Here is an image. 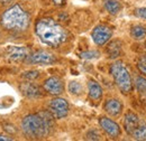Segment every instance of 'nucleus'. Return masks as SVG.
I'll list each match as a JSON object with an SVG mask.
<instances>
[{"instance_id":"obj_1","label":"nucleus","mask_w":146,"mask_h":141,"mask_svg":"<svg viewBox=\"0 0 146 141\" xmlns=\"http://www.w3.org/2000/svg\"><path fill=\"white\" fill-rule=\"evenodd\" d=\"M52 113L42 112L37 114H29L24 118L21 122V130L29 139H43L47 137L53 127Z\"/></svg>"},{"instance_id":"obj_2","label":"nucleus","mask_w":146,"mask_h":141,"mask_svg":"<svg viewBox=\"0 0 146 141\" xmlns=\"http://www.w3.org/2000/svg\"><path fill=\"white\" fill-rule=\"evenodd\" d=\"M35 30L38 38L44 44L52 47L60 46L68 38L66 30L52 18H43L38 20Z\"/></svg>"},{"instance_id":"obj_3","label":"nucleus","mask_w":146,"mask_h":141,"mask_svg":"<svg viewBox=\"0 0 146 141\" xmlns=\"http://www.w3.org/2000/svg\"><path fill=\"white\" fill-rule=\"evenodd\" d=\"M1 25L8 30L24 32L29 25V16L19 5H15L3 13Z\"/></svg>"},{"instance_id":"obj_4","label":"nucleus","mask_w":146,"mask_h":141,"mask_svg":"<svg viewBox=\"0 0 146 141\" xmlns=\"http://www.w3.org/2000/svg\"><path fill=\"white\" fill-rule=\"evenodd\" d=\"M110 73L120 92L124 94H129L133 90V81L125 64L120 61L115 62L110 67Z\"/></svg>"},{"instance_id":"obj_5","label":"nucleus","mask_w":146,"mask_h":141,"mask_svg":"<svg viewBox=\"0 0 146 141\" xmlns=\"http://www.w3.org/2000/svg\"><path fill=\"white\" fill-rule=\"evenodd\" d=\"M124 128L130 137L136 140H146V122L136 113L128 112L125 115Z\"/></svg>"},{"instance_id":"obj_6","label":"nucleus","mask_w":146,"mask_h":141,"mask_svg":"<svg viewBox=\"0 0 146 141\" xmlns=\"http://www.w3.org/2000/svg\"><path fill=\"white\" fill-rule=\"evenodd\" d=\"M48 107H50V112L52 113V115L55 119H63L69 113V103L66 100L62 98L53 99L50 102Z\"/></svg>"},{"instance_id":"obj_7","label":"nucleus","mask_w":146,"mask_h":141,"mask_svg":"<svg viewBox=\"0 0 146 141\" xmlns=\"http://www.w3.org/2000/svg\"><path fill=\"white\" fill-rule=\"evenodd\" d=\"M92 39L96 45L104 46L106 43H108L112 36V30L106 25H98L92 30Z\"/></svg>"},{"instance_id":"obj_8","label":"nucleus","mask_w":146,"mask_h":141,"mask_svg":"<svg viewBox=\"0 0 146 141\" xmlns=\"http://www.w3.org/2000/svg\"><path fill=\"white\" fill-rule=\"evenodd\" d=\"M99 124L102 128V130L111 138H118L121 133V130H120L119 125L109 118H106V117L100 118Z\"/></svg>"},{"instance_id":"obj_9","label":"nucleus","mask_w":146,"mask_h":141,"mask_svg":"<svg viewBox=\"0 0 146 141\" xmlns=\"http://www.w3.org/2000/svg\"><path fill=\"white\" fill-rule=\"evenodd\" d=\"M27 61L32 64H42V65H50L53 64L55 62V56L52 55L48 52L45 51H39L36 53L32 54L31 56H28Z\"/></svg>"},{"instance_id":"obj_10","label":"nucleus","mask_w":146,"mask_h":141,"mask_svg":"<svg viewBox=\"0 0 146 141\" xmlns=\"http://www.w3.org/2000/svg\"><path fill=\"white\" fill-rule=\"evenodd\" d=\"M44 90L52 95H60L64 91V85L58 77H50L44 83Z\"/></svg>"},{"instance_id":"obj_11","label":"nucleus","mask_w":146,"mask_h":141,"mask_svg":"<svg viewBox=\"0 0 146 141\" xmlns=\"http://www.w3.org/2000/svg\"><path fill=\"white\" fill-rule=\"evenodd\" d=\"M7 56L10 61L14 62H19V61H24L25 58L28 57V51L25 47H20V46H11L7 49Z\"/></svg>"},{"instance_id":"obj_12","label":"nucleus","mask_w":146,"mask_h":141,"mask_svg":"<svg viewBox=\"0 0 146 141\" xmlns=\"http://www.w3.org/2000/svg\"><path fill=\"white\" fill-rule=\"evenodd\" d=\"M105 111L111 117H118L123 112V103L117 99H109L105 103Z\"/></svg>"},{"instance_id":"obj_13","label":"nucleus","mask_w":146,"mask_h":141,"mask_svg":"<svg viewBox=\"0 0 146 141\" xmlns=\"http://www.w3.org/2000/svg\"><path fill=\"white\" fill-rule=\"evenodd\" d=\"M88 93L89 98L93 101H99L102 98V88L100 84L93 80H90L88 83Z\"/></svg>"},{"instance_id":"obj_14","label":"nucleus","mask_w":146,"mask_h":141,"mask_svg":"<svg viewBox=\"0 0 146 141\" xmlns=\"http://www.w3.org/2000/svg\"><path fill=\"white\" fill-rule=\"evenodd\" d=\"M21 91L23 93L27 96V98H31V99H35V98H38L40 96V88L37 86L36 84L34 83H24L21 86Z\"/></svg>"},{"instance_id":"obj_15","label":"nucleus","mask_w":146,"mask_h":141,"mask_svg":"<svg viewBox=\"0 0 146 141\" xmlns=\"http://www.w3.org/2000/svg\"><path fill=\"white\" fill-rule=\"evenodd\" d=\"M130 35L135 40H142L146 37V28L142 25H135L131 27Z\"/></svg>"},{"instance_id":"obj_16","label":"nucleus","mask_w":146,"mask_h":141,"mask_svg":"<svg viewBox=\"0 0 146 141\" xmlns=\"http://www.w3.org/2000/svg\"><path fill=\"white\" fill-rule=\"evenodd\" d=\"M107 52H108V55H109L110 58L118 57L121 54V43L118 42V40H115V42L110 43L108 48H107Z\"/></svg>"},{"instance_id":"obj_17","label":"nucleus","mask_w":146,"mask_h":141,"mask_svg":"<svg viewBox=\"0 0 146 141\" xmlns=\"http://www.w3.org/2000/svg\"><path fill=\"white\" fill-rule=\"evenodd\" d=\"M105 8L111 15H117L121 9V5L117 0H106Z\"/></svg>"},{"instance_id":"obj_18","label":"nucleus","mask_w":146,"mask_h":141,"mask_svg":"<svg viewBox=\"0 0 146 141\" xmlns=\"http://www.w3.org/2000/svg\"><path fill=\"white\" fill-rule=\"evenodd\" d=\"M135 86H136L137 91L141 94L146 95V77H144V76H137L136 81H135Z\"/></svg>"},{"instance_id":"obj_19","label":"nucleus","mask_w":146,"mask_h":141,"mask_svg":"<svg viewBox=\"0 0 146 141\" xmlns=\"http://www.w3.org/2000/svg\"><path fill=\"white\" fill-rule=\"evenodd\" d=\"M69 92L71 93V94H74V95H79V94H81V92H82V86H81V84L79 83V82H71L70 84H69Z\"/></svg>"},{"instance_id":"obj_20","label":"nucleus","mask_w":146,"mask_h":141,"mask_svg":"<svg viewBox=\"0 0 146 141\" xmlns=\"http://www.w3.org/2000/svg\"><path fill=\"white\" fill-rule=\"evenodd\" d=\"M99 56H100V53L98 51H88L80 54V57L83 59H93V58H98Z\"/></svg>"},{"instance_id":"obj_21","label":"nucleus","mask_w":146,"mask_h":141,"mask_svg":"<svg viewBox=\"0 0 146 141\" xmlns=\"http://www.w3.org/2000/svg\"><path fill=\"white\" fill-rule=\"evenodd\" d=\"M137 67L141 70V73L146 76V55H143L139 57L138 63H137Z\"/></svg>"},{"instance_id":"obj_22","label":"nucleus","mask_w":146,"mask_h":141,"mask_svg":"<svg viewBox=\"0 0 146 141\" xmlns=\"http://www.w3.org/2000/svg\"><path fill=\"white\" fill-rule=\"evenodd\" d=\"M39 76V72L38 70H28V72H25L23 74V77L28 80V81H33Z\"/></svg>"},{"instance_id":"obj_23","label":"nucleus","mask_w":146,"mask_h":141,"mask_svg":"<svg viewBox=\"0 0 146 141\" xmlns=\"http://www.w3.org/2000/svg\"><path fill=\"white\" fill-rule=\"evenodd\" d=\"M135 14H136V16H137V17L142 18V19H146V7L136 9Z\"/></svg>"},{"instance_id":"obj_24","label":"nucleus","mask_w":146,"mask_h":141,"mask_svg":"<svg viewBox=\"0 0 146 141\" xmlns=\"http://www.w3.org/2000/svg\"><path fill=\"white\" fill-rule=\"evenodd\" d=\"M11 141L13 140V138H9V137H7V136H3V134H0V141Z\"/></svg>"},{"instance_id":"obj_25","label":"nucleus","mask_w":146,"mask_h":141,"mask_svg":"<svg viewBox=\"0 0 146 141\" xmlns=\"http://www.w3.org/2000/svg\"><path fill=\"white\" fill-rule=\"evenodd\" d=\"M64 1H65V0H53V2H54L56 6H61V5H63Z\"/></svg>"},{"instance_id":"obj_26","label":"nucleus","mask_w":146,"mask_h":141,"mask_svg":"<svg viewBox=\"0 0 146 141\" xmlns=\"http://www.w3.org/2000/svg\"><path fill=\"white\" fill-rule=\"evenodd\" d=\"M2 3H9V2H11L13 0H0Z\"/></svg>"},{"instance_id":"obj_27","label":"nucleus","mask_w":146,"mask_h":141,"mask_svg":"<svg viewBox=\"0 0 146 141\" xmlns=\"http://www.w3.org/2000/svg\"><path fill=\"white\" fill-rule=\"evenodd\" d=\"M145 48H146V43H145Z\"/></svg>"}]
</instances>
